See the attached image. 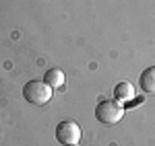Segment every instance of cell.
Returning a JSON list of instances; mask_svg holds the SVG:
<instances>
[{"instance_id": "1", "label": "cell", "mask_w": 155, "mask_h": 146, "mask_svg": "<svg viewBox=\"0 0 155 146\" xmlns=\"http://www.w3.org/2000/svg\"><path fill=\"white\" fill-rule=\"evenodd\" d=\"M124 113H126V107H124V103H120V101H112V99H104V101H99L95 107V120L99 123H106V126H114V123H118L122 117H124Z\"/></svg>"}, {"instance_id": "2", "label": "cell", "mask_w": 155, "mask_h": 146, "mask_svg": "<svg viewBox=\"0 0 155 146\" xmlns=\"http://www.w3.org/2000/svg\"><path fill=\"white\" fill-rule=\"evenodd\" d=\"M52 95H54V89H50L44 80H29L27 85L23 86V97L29 105H35V107H41L52 101Z\"/></svg>"}, {"instance_id": "3", "label": "cell", "mask_w": 155, "mask_h": 146, "mask_svg": "<svg viewBox=\"0 0 155 146\" xmlns=\"http://www.w3.org/2000/svg\"><path fill=\"white\" fill-rule=\"evenodd\" d=\"M56 140L64 146L79 144L81 142V126L72 120H62L56 126Z\"/></svg>"}, {"instance_id": "4", "label": "cell", "mask_w": 155, "mask_h": 146, "mask_svg": "<svg viewBox=\"0 0 155 146\" xmlns=\"http://www.w3.org/2000/svg\"><path fill=\"white\" fill-rule=\"evenodd\" d=\"M139 86L141 91L149 93V95H155V66H149L145 68L141 76H139Z\"/></svg>"}, {"instance_id": "5", "label": "cell", "mask_w": 155, "mask_h": 146, "mask_svg": "<svg viewBox=\"0 0 155 146\" xmlns=\"http://www.w3.org/2000/svg\"><path fill=\"white\" fill-rule=\"evenodd\" d=\"M64 78H66V76H64V72H62L60 68H50L48 72L44 74V82H46L50 89H54V91L64 86Z\"/></svg>"}, {"instance_id": "6", "label": "cell", "mask_w": 155, "mask_h": 146, "mask_svg": "<svg viewBox=\"0 0 155 146\" xmlns=\"http://www.w3.org/2000/svg\"><path fill=\"white\" fill-rule=\"evenodd\" d=\"M114 95H116V101L128 103V101L134 99V89H132L130 82H118L116 89H114Z\"/></svg>"}, {"instance_id": "7", "label": "cell", "mask_w": 155, "mask_h": 146, "mask_svg": "<svg viewBox=\"0 0 155 146\" xmlns=\"http://www.w3.org/2000/svg\"><path fill=\"white\" fill-rule=\"evenodd\" d=\"M71 146H79V144H71Z\"/></svg>"}]
</instances>
